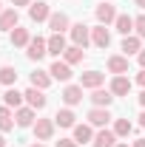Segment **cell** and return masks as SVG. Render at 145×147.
I'll return each instance as SVG.
<instances>
[{
  "mask_svg": "<svg viewBox=\"0 0 145 147\" xmlns=\"http://www.w3.org/2000/svg\"><path fill=\"white\" fill-rule=\"evenodd\" d=\"M94 17H97L100 26H114V20L120 17V11H117V6L111 0H100V6L94 9Z\"/></svg>",
  "mask_w": 145,
  "mask_h": 147,
  "instance_id": "obj_1",
  "label": "cell"
},
{
  "mask_svg": "<svg viewBox=\"0 0 145 147\" xmlns=\"http://www.w3.org/2000/svg\"><path fill=\"white\" fill-rule=\"evenodd\" d=\"M68 37H71V45L88 48V45H91V26H85V23H71Z\"/></svg>",
  "mask_w": 145,
  "mask_h": 147,
  "instance_id": "obj_2",
  "label": "cell"
},
{
  "mask_svg": "<svg viewBox=\"0 0 145 147\" xmlns=\"http://www.w3.org/2000/svg\"><path fill=\"white\" fill-rule=\"evenodd\" d=\"M49 54V37H31V42L26 45V57L31 59V62H40L43 57Z\"/></svg>",
  "mask_w": 145,
  "mask_h": 147,
  "instance_id": "obj_3",
  "label": "cell"
},
{
  "mask_svg": "<svg viewBox=\"0 0 145 147\" xmlns=\"http://www.w3.org/2000/svg\"><path fill=\"white\" fill-rule=\"evenodd\" d=\"M31 130H34V139H37V142H51L57 125H54V119H37Z\"/></svg>",
  "mask_w": 145,
  "mask_h": 147,
  "instance_id": "obj_4",
  "label": "cell"
},
{
  "mask_svg": "<svg viewBox=\"0 0 145 147\" xmlns=\"http://www.w3.org/2000/svg\"><path fill=\"white\" fill-rule=\"evenodd\" d=\"M23 96H26V105L34 110H43L46 105H49V96H46V91H40V88H34V85H29L26 91H23Z\"/></svg>",
  "mask_w": 145,
  "mask_h": 147,
  "instance_id": "obj_5",
  "label": "cell"
},
{
  "mask_svg": "<svg viewBox=\"0 0 145 147\" xmlns=\"http://www.w3.org/2000/svg\"><path fill=\"white\" fill-rule=\"evenodd\" d=\"M91 45H97V48H108L111 45V31H108V26H91Z\"/></svg>",
  "mask_w": 145,
  "mask_h": 147,
  "instance_id": "obj_6",
  "label": "cell"
},
{
  "mask_svg": "<svg viewBox=\"0 0 145 147\" xmlns=\"http://www.w3.org/2000/svg\"><path fill=\"white\" fill-rule=\"evenodd\" d=\"M29 17H31V23H49V17H51L49 3H46V0H34V3L29 6Z\"/></svg>",
  "mask_w": 145,
  "mask_h": 147,
  "instance_id": "obj_7",
  "label": "cell"
},
{
  "mask_svg": "<svg viewBox=\"0 0 145 147\" xmlns=\"http://www.w3.org/2000/svg\"><path fill=\"white\" fill-rule=\"evenodd\" d=\"M49 28H51V34H66L68 28H71V20L66 11H51V17H49Z\"/></svg>",
  "mask_w": 145,
  "mask_h": 147,
  "instance_id": "obj_8",
  "label": "cell"
},
{
  "mask_svg": "<svg viewBox=\"0 0 145 147\" xmlns=\"http://www.w3.org/2000/svg\"><path fill=\"white\" fill-rule=\"evenodd\" d=\"M83 85H66L63 88V93H60V99H63V105L66 108H74V105H80L83 102Z\"/></svg>",
  "mask_w": 145,
  "mask_h": 147,
  "instance_id": "obj_9",
  "label": "cell"
},
{
  "mask_svg": "<svg viewBox=\"0 0 145 147\" xmlns=\"http://www.w3.org/2000/svg\"><path fill=\"white\" fill-rule=\"evenodd\" d=\"M49 74H51V79H57V82H68L74 74H71V65L66 62V59H54L51 62V68H49Z\"/></svg>",
  "mask_w": 145,
  "mask_h": 147,
  "instance_id": "obj_10",
  "label": "cell"
},
{
  "mask_svg": "<svg viewBox=\"0 0 145 147\" xmlns=\"http://www.w3.org/2000/svg\"><path fill=\"white\" fill-rule=\"evenodd\" d=\"M108 91L114 93V96H128V93H131V79H128L125 74H117V76H111Z\"/></svg>",
  "mask_w": 145,
  "mask_h": 147,
  "instance_id": "obj_11",
  "label": "cell"
},
{
  "mask_svg": "<svg viewBox=\"0 0 145 147\" xmlns=\"http://www.w3.org/2000/svg\"><path fill=\"white\" fill-rule=\"evenodd\" d=\"M14 122H17V127H34L37 122V110L29 108V105H23V108L14 110Z\"/></svg>",
  "mask_w": 145,
  "mask_h": 147,
  "instance_id": "obj_12",
  "label": "cell"
},
{
  "mask_svg": "<svg viewBox=\"0 0 145 147\" xmlns=\"http://www.w3.org/2000/svg\"><path fill=\"white\" fill-rule=\"evenodd\" d=\"M20 26V11L12 6V9H3L0 11V31H12Z\"/></svg>",
  "mask_w": 145,
  "mask_h": 147,
  "instance_id": "obj_13",
  "label": "cell"
},
{
  "mask_svg": "<svg viewBox=\"0 0 145 147\" xmlns=\"http://www.w3.org/2000/svg\"><path fill=\"white\" fill-rule=\"evenodd\" d=\"M103 82H105V74L103 71H85L80 76V85L85 88V91H97V88H103Z\"/></svg>",
  "mask_w": 145,
  "mask_h": 147,
  "instance_id": "obj_14",
  "label": "cell"
},
{
  "mask_svg": "<svg viewBox=\"0 0 145 147\" xmlns=\"http://www.w3.org/2000/svg\"><path fill=\"white\" fill-rule=\"evenodd\" d=\"M120 51H122L125 57H137L140 51H142V37H137V34L122 37V42H120Z\"/></svg>",
  "mask_w": 145,
  "mask_h": 147,
  "instance_id": "obj_15",
  "label": "cell"
},
{
  "mask_svg": "<svg viewBox=\"0 0 145 147\" xmlns=\"http://www.w3.org/2000/svg\"><path fill=\"white\" fill-rule=\"evenodd\" d=\"M111 119H114V116H111L108 108H91L88 110V125L91 127H105Z\"/></svg>",
  "mask_w": 145,
  "mask_h": 147,
  "instance_id": "obj_16",
  "label": "cell"
},
{
  "mask_svg": "<svg viewBox=\"0 0 145 147\" xmlns=\"http://www.w3.org/2000/svg\"><path fill=\"white\" fill-rule=\"evenodd\" d=\"M88 99H91V105H94V108H111V102H114L117 96H114L108 88H97V91H91Z\"/></svg>",
  "mask_w": 145,
  "mask_h": 147,
  "instance_id": "obj_17",
  "label": "cell"
},
{
  "mask_svg": "<svg viewBox=\"0 0 145 147\" xmlns=\"http://www.w3.org/2000/svg\"><path fill=\"white\" fill-rule=\"evenodd\" d=\"M105 68H108L114 76H117V74H128V57L125 54H111L108 59H105Z\"/></svg>",
  "mask_w": 145,
  "mask_h": 147,
  "instance_id": "obj_18",
  "label": "cell"
},
{
  "mask_svg": "<svg viewBox=\"0 0 145 147\" xmlns=\"http://www.w3.org/2000/svg\"><path fill=\"white\" fill-rule=\"evenodd\" d=\"M74 142H77V144H88V142H94V127H91L88 122H83V125H74Z\"/></svg>",
  "mask_w": 145,
  "mask_h": 147,
  "instance_id": "obj_19",
  "label": "cell"
},
{
  "mask_svg": "<svg viewBox=\"0 0 145 147\" xmlns=\"http://www.w3.org/2000/svg\"><path fill=\"white\" fill-rule=\"evenodd\" d=\"M94 147H114L117 144V133L108 127H100L97 133H94V142H91Z\"/></svg>",
  "mask_w": 145,
  "mask_h": 147,
  "instance_id": "obj_20",
  "label": "cell"
},
{
  "mask_svg": "<svg viewBox=\"0 0 145 147\" xmlns=\"http://www.w3.org/2000/svg\"><path fill=\"white\" fill-rule=\"evenodd\" d=\"M54 125L57 127H74V125H77V113H74L71 108H60L54 113Z\"/></svg>",
  "mask_w": 145,
  "mask_h": 147,
  "instance_id": "obj_21",
  "label": "cell"
},
{
  "mask_svg": "<svg viewBox=\"0 0 145 147\" xmlns=\"http://www.w3.org/2000/svg\"><path fill=\"white\" fill-rule=\"evenodd\" d=\"M66 48H68V42H66V34H51L49 37V54L51 57H60L66 54Z\"/></svg>",
  "mask_w": 145,
  "mask_h": 147,
  "instance_id": "obj_22",
  "label": "cell"
},
{
  "mask_svg": "<svg viewBox=\"0 0 145 147\" xmlns=\"http://www.w3.org/2000/svg\"><path fill=\"white\" fill-rule=\"evenodd\" d=\"M14 110L9 108V105H0V133H9V130H14Z\"/></svg>",
  "mask_w": 145,
  "mask_h": 147,
  "instance_id": "obj_23",
  "label": "cell"
},
{
  "mask_svg": "<svg viewBox=\"0 0 145 147\" xmlns=\"http://www.w3.org/2000/svg\"><path fill=\"white\" fill-rule=\"evenodd\" d=\"M29 82H31L34 88H40V91H46V88H49L54 79H51V74H49V71H40V68H37V71L29 74Z\"/></svg>",
  "mask_w": 145,
  "mask_h": 147,
  "instance_id": "obj_24",
  "label": "cell"
},
{
  "mask_svg": "<svg viewBox=\"0 0 145 147\" xmlns=\"http://www.w3.org/2000/svg\"><path fill=\"white\" fill-rule=\"evenodd\" d=\"M23 102H26V96L17 91V88H6V93H3V105H9L12 110L23 108Z\"/></svg>",
  "mask_w": 145,
  "mask_h": 147,
  "instance_id": "obj_25",
  "label": "cell"
},
{
  "mask_svg": "<svg viewBox=\"0 0 145 147\" xmlns=\"http://www.w3.org/2000/svg\"><path fill=\"white\" fill-rule=\"evenodd\" d=\"M29 42H31V34H29V28H23V26L12 28V45H14V48H26Z\"/></svg>",
  "mask_w": 145,
  "mask_h": 147,
  "instance_id": "obj_26",
  "label": "cell"
},
{
  "mask_svg": "<svg viewBox=\"0 0 145 147\" xmlns=\"http://www.w3.org/2000/svg\"><path fill=\"white\" fill-rule=\"evenodd\" d=\"M63 59L74 68V65H80V62L85 59V48H80V45H68V48H66V54H63Z\"/></svg>",
  "mask_w": 145,
  "mask_h": 147,
  "instance_id": "obj_27",
  "label": "cell"
},
{
  "mask_svg": "<svg viewBox=\"0 0 145 147\" xmlns=\"http://www.w3.org/2000/svg\"><path fill=\"white\" fill-rule=\"evenodd\" d=\"M114 28H117L122 37L134 34V17H131V14H120V17L114 20Z\"/></svg>",
  "mask_w": 145,
  "mask_h": 147,
  "instance_id": "obj_28",
  "label": "cell"
},
{
  "mask_svg": "<svg viewBox=\"0 0 145 147\" xmlns=\"http://www.w3.org/2000/svg\"><path fill=\"white\" fill-rule=\"evenodd\" d=\"M114 133H117V139H128L131 133H134V125L128 122V119H114Z\"/></svg>",
  "mask_w": 145,
  "mask_h": 147,
  "instance_id": "obj_29",
  "label": "cell"
},
{
  "mask_svg": "<svg viewBox=\"0 0 145 147\" xmlns=\"http://www.w3.org/2000/svg\"><path fill=\"white\" fill-rule=\"evenodd\" d=\"M0 82H3L6 88H14V82H17V68H14V65H3V68H0Z\"/></svg>",
  "mask_w": 145,
  "mask_h": 147,
  "instance_id": "obj_30",
  "label": "cell"
},
{
  "mask_svg": "<svg viewBox=\"0 0 145 147\" xmlns=\"http://www.w3.org/2000/svg\"><path fill=\"white\" fill-rule=\"evenodd\" d=\"M134 34H137V37H142V40H145V14L134 17Z\"/></svg>",
  "mask_w": 145,
  "mask_h": 147,
  "instance_id": "obj_31",
  "label": "cell"
},
{
  "mask_svg": "<svg viewBox=\"0 0 145 147\" xmlns=\"http://www.w3.org/2000/svg\"><path fill=\"white\" fill-rule=\"evenodd\" d=\"M54 147H80L74 139H60V142H54Z\"/></svg>",
  "mask_w": 145,
  "mask_h": 147,
  "instance_id": "obj_32",
  "label": "cell"
},
{
  "mask_svg": "<svg viewBox=\"0 0 145 147\" xmlns=\"http://www.w3.org/2000/svg\"><path fill=\"white\" fill-rule=\"evenodd\" d=\"M137 85L145 88V68H140V74H137Z\"/></svg>",
  "mask_w": 145,
  "mask_h": 147,
  "instance_id": "obj_33",
  "label": "cell"
},
{
  "mask_svg": "<svg viewBox=\"0 0 145 147\" xmlns=\"http://www.w3.org/2000/svg\"><path fill=\"white\" fill-rule=\"evenodd\" d=\"M31 3H34V0H12L14 9H20V6H31Z\"/></svg>",
  "mask_w": 145,
  "mask_h": 147,
  "instance_id": "obj_34",
  "label": "cell"
},
{
  "mask_svg": "<svg viewBox=\"0 0 145 147\" xmlns=\"http://www.w3.org/2000/svg\"><path fill=\"white\" fill-rule=\"evenodd\" d=\"M137 62H140V68H145V48L140 51V54H137Z\"/></svg>",
  "mask_w": 145,
  "mask_h": 147,
  "instance_id": "obj_35",
  "label": "cell"
},
{
  "mask_svg": "<svg viewBox=\"0 0 145 147\" xmlns=\"http://www.w3.org/2000/svg\"><path fill=\"white\" fill-rule=\"evenodd\" d=\"M137 99H140V108L145 110V88H142V93H140V96H137Z\"/></svg>",
  "mask_w": 145,
  "mask_h": 147,
  "instance_id": "obj_36",
  "label": "cell"
},
{
  "mask_svg": "<svg viewBox=\"0 0 145 147\" xmlns=\"http://www.w3.org/2000/svg\"><path fill=\"white\" fill-rule=\"evenodd\" d=\"M131 147H145V139H137V142H134Z\"/></svg>",
  "mask_w": 145,
  "mask_h": 147,
  "instance_id": "obj_37",
  "label": "cell"
},
{
  "mask_svg": "<svg viewBox=\"0 0 145 147\" xmlns=\"http://www.w3.org/2000/svg\"><path fill=\"white\" fill-rule=\"evenodd\" d=\"M140 127L145 130V110H142V113H140Z\"/></svg>",
  "mask_w": 145,
  "mask_h": 147,
  "instance_id": "obj_38",
  "label": "cell"
},
{
  "mask_svg": "<svg viewBox=\"0 0 145 147\" xmlns=\"http://www.w3.org/2000/svg\"><path fill=\"white\" fill-rule=\"evenodd\" d=\"M29 147H46V142H31Z\"/></svg>",
  "mask_w": 145,
  "mask_h": 147,
  "instance_id": "obj_39",
  "label": "cell"
},
{
  "mask_svg": "<svg viewBox=\"0 0 145 147\" xmlns=\"http://www.w3.org/2000/svg\"><path fill=\"white\" fill-rule=\"evenodd\" d=\"M134 3H137V6H140V9H145V0H134Z\"/></svg>",
  "mask_w": 145,
  "mask_h": 147,
  "instance_id": "obj_40",
  "label": "cell"
},
{
  "mask_svg": "<svg viewBox=\"0 0 145 147\" xmlns=\"http://www.w3.org/2000/svg\"><path fill=\"white\" fill-rule=\"evenodd\" d=\"M114 147H131V144H125V142H117V144H114Z\"/></svg>",
  "mask_w": 145,
  "mask_h": 147,
  "instance_id": "obj_41",
  "label": "cell"
},
{
  "mask_svg": "<svg viewBox=\"0 0 145 147\" xmlns=\"http://www.w3.org/2000/svg\"><path fill=\"white\" fill-rule=\"evenodd\" d=\"M0 147H6V139H3V133H0Z\"/></svg>",
  "mask_w": 145,
  "mask_h": 147,
  "instance_id": "obj_42",
  "label": "cell"
},
{
  "mask_svg": "<svg viewBox=\"0 0 145 147\" xmlns=\"http://www.w3.org/2000/svg\"><path fill=\"white\" fill-rule=\"evenodd\" d=\"M0 11H3V3H0Z\"/></svg>",
  "mask_w": 145,
  "mask_h": 147,
  "instance_id": "obj_43",
  "label": "cell"
}]
</instances>
